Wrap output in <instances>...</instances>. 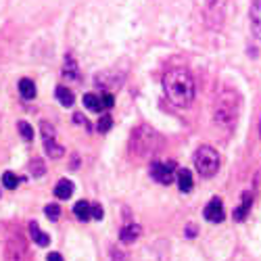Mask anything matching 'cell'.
Masks as SVG:
<instances>
[{"mask_svg": "<svg viewBox=\"0 0 261 261\" xmlns=\"http://www.w3.org/2000/svg\"><path fill=\"white\" fill-rule=\"evenodd\" d=\"M17 129H19L21 138H23L25 142H32L34 140V127L28 121H17Z\"/></svg>", "mask_w": 261, "mask_h": 261, "instance_id": "cell-18", "label": "cell"}, {"mask_svg": "<svg viewBox=\"0 0 261 261\" xmlns=\"http://www.w3.org/2000/svg\"><path fill=\"white\" fill-rule=\"evenodd\" d=\"M176 178H178V188H180L182 192H190V190H192L194 180H192V173H190L188 169H180Z\"/></svg>", "mask_w": 261, "mask_h": 261, "instance_id": "cell-15", "label": "cell"}, {"mask_svg": "<svg viewBox=\"0 0 261 261\" xmlns=\"http://www.w3.org/2000/svg\"><path fill=\"white\" fill-rule=\"evenodd\" d=\"M259 136H261V123H259Z\"/></svg>", "mask_w": 261, "mask_h": 261, "instance_id": "cell-28", "label": "cell"}, {"mask_svg": "<svg viewBox=\"0 0 261 261\" xmlns=\"http://www.w3.org/2000/svg\"><path fill=\"white\" fill-rule=\"evenodd\" d=\"M90 217L92 220H102V207L100 205H90Z\"/></svg>", "mask_w": 261, "mask_h": 261, "instance_id": "cell-25", "label": "cell"}, {"mask_svg": "<svg viewBox=\"0 0 261 261\" xmlns=\"http://www.w3.org/2000/svg\"><path fill=\"white\" fill-rule=\"evenodd\" d=\"M30 171H32V176L40 178V176H44V171H46V165L42 163L40 159H34V161L30 163Z\"/></svg>", "mask_w": 261, "mask_h": 261, "instance_id": "cell-21", "label": "cell"}, {"mask_svg": "<svg viewBox=\"0 0 261 261\" xmlns=\"http://www.w3.org/2000/svg\"><path fill=\"white\" fill-rule=\"evenodd\" d=\"M163 90L169 102H173L176 107H190V102L194 100V77L184 67L169 69L163 75Z\"/></svg>", "mask_w": 261, "mask_h": 261, "instance_id": "cell-1", "label": "cell"}, {"mask_svg": "<svg viewBox=\"0 0 261 261\" xmlns=\"http://www.w3.org/2000/svg\"><path fill=\"white\" fill-rule=\"evenodd\" d=\"M251 25L257 38H261V0H253L251 5Z\"/></svg>", "mask_w": 261, "mask_h": 261, "instance_id": "cell-10", "label": "cell"}, {"mask_svg": "<svg viewBox=\"0 0 261 261\" xmlns=\"http://www.w3.org/2000/svg\"><path fill=\"white\" fill-rule=\"evenodd\" d=\"M55 96H57V100H59L63 107H73L75 96H73V92H71L69 88H65V86H57Z\"/></svg>", "mask_w": 261, "mask_h": 261, "instance_id": "cell-14", "label": "cell"}, {"mask_svg": "<svg viewBox=\"0 0 261 261\" xmlns=\"http://www.w3.org/2000/svg\"><path fill=\"white\" fill-rule=\"evenodd\" d=\"M203 215H205V220H207V222H213V224L224 222L226 213H224V205H222V201H220V199H211V201L207 203Z\"/></svg>", "mask_w": 261, "mask_h": 261, "instance_id": "cell-7", "label": "cell"}, {"mask_svg": "<svg viewBox=\"0 0 261 261\" xmlns=\"http://www.w3.org/2000/svg\"><path fill=\"white\" fill-rule=\"evenodd\" d=\"M46 259H48V261H63V257H61L59 253H50Z\"/></svg>", "mask_w": 261, "mask_h": 261, "instance_id": "cell-27", "label": "cell"}, {"mask_svg": "<svg viewBox=\"0 0 261 261\" xmlns=\"http://www.w3.org/2000/svg\"><path fill=\"white\" fill-rule=\"evenodd\" d=\"M238 113H241V96L232 88H224L215 98V109H213L215 123L224 129H232L238 121Z\"/></svg>", "mask_w": 261, "mask_h": 261, "instance_id": "cell-2", "label": "cell"}, {"mask_svg": "<svg viewBox=\"0 0 261 261\" xmlns=\"http://www.w3.org/2000/svg\"><path fill=\"white\" fill-rule=\"evenodd\" d=\"M19 94L23 96L25 100H32V98H36V84H34L30 77L19 80Z\"/></svg>", "mask_w": 261, "mask_h": 261, "instance_id": "cell-12", "label": "cell"}, {"mask_svg": "<svg viewBox=\"0 0 261 261\" xmlns=\"http://www.w3.org/2000/svg\"><path fill=\"white\" fill-rule=\"evenodd\" d=\"M44 213H46L48 220L57 222L59 217H61V207H59V205H55V203H50V205H46V207H44Z\"/></svg>", "mask_w": 261, "mask_h": 261, "instance_id": "cell-22", "label": "cell"}, {"mask_svg": "<svg viewBox=\"0 0 261 261\" xmlns=\"http://www.w3.org/2000/svg\"><path fill=\"white\" fill-rule=\"evenodd\" d=\"M73 121H75V123H80V125H86V117H84V115H80V113H75V115H73Z\"/></svg>", "mask_w": 261, "mask_h": 261, "instance_id": "cell-26", "label": "cell"}, {"mask_svg": "<svg viewBox=\"0 0 261 261\" xmlns=\"http://www.w3.org/2000/svg\"><path fill=\"white\" fill-rule=\"evenodd\" d=\"M73 215L80 222H88L90 220V203L88 201H77L73 205Z\"/></svg>", "mask_w": 261, "mask_h": 261, "instance_id": "cell-16", "label": "cell"}, {"mask_svg": "<svg viewBox=\"0 0 261 261\" xmlns=\"http://www.w3.org/2000/svg\"><path fill=\"white\" fill-rule=\"evenodd\" d=\"M194 167L203 178H213L217 169H220V153L213 146H201L194 153Z\"/></svg>", "mask_w": 261, "mask_h": 261, "instance_id": "cell-4", "label": "cell"}, {"mask_svg": "<svg viewBox=\"0 0 261 261\" xmlns=\"http://www.w3.org/2000/svg\"><path fill=\"white\" fill-rule=\"evenodd\" d=\"M63 75L67 80H80V73H77V63L71 55L65 57V65H63Z\"/></svg>", "mask_w": 261, "mask_h": 261, "instance_id": "cell-13", "label": "cell"}, {"mask_svg": "<svg viewBox=\"0 0 261 261\" xmlns=\"http://www.w3.org/2000/svg\"><path fill=\"white\" fill-rule=\"evenodd\" d=\"M100 105H102V109H111V107L115 105V98H113V94L105 92V94L100 96Z\"/></svg>", "mask_w": 261, "mask_h": 261, "instance_id": "cell-24", "label": "cell"}, {"mask_svg": "<svg viewBox=\"0 0 261 261\" xmlns=\"http://www.w3.org/2000/svg\"><path fill=\"white\" fill-rule=\"evenodd\" d=\"M111 127H113V117H111V115H102V117L98 119V132H100V134L109 132Z\"/></svg>", "mask_w": 261, "mask_h": 261, "instance_id": "cell-23", "label": "cell"}, {"mask_svg": "<svg viewBox=\"0 0 261 261\" xmlns=\"http://www.w3.org/2000/svg\"><path fill=\"white\" fill-rule=\"evenodd\" d=\"M140 232H142V228L138 224H127V226H123L119 230V241L121 243H134L136 238L140 236Z\"/></svg>", "mask_w": 261, "mask_h": 261, "instance_id": "cell-9", "label": "cell"}, {"mask_svg": "<svg viewBox=\"0 0 261 261\" xmlns=\"http://www.w3.org/2000/svg\"><path fill=\"white\" fill-rule=\"evenodd\" d=\"M30 234H32V238H34L36 245H40V247H48V245H50V236H48L46 232H42L36 222L30 224Z\"/></svg>", "mask_w": 261, "mask_h": 261, "instance_id": "cell-11", "label": "cell"}, {"mask_svg": "<svg viewBox=\"0 0 261 261\" xmlns=\"http://www.w3.org/2000/svg\"><path fill=\"white\" fill-rule=\"evenodd\" d=\"M251 203H253V201H251V194H245L243 205L234 211V220H245L247 213H249V209H251Z\"/></svg>", "mask_w": 261, "mask_h": 261, "instance_id": "cell-19", "label": "cell"}, {"mask_svg": "<svg viewBox=\"0 0 261 261\" xmlns=\"http://www.w3.org/2000/svg\"><path fill=\"white\" fill-rule=\"evenodd\" d=\"M150 176L159 184H171L176 176V163L173 161H155L150 163Z\"/></svg>", "mask_w": 261, "mask_h": 261, "instance_id": "cell-6", "label": "cell"}, {"mask_svg": "<svg viewBox=\"0 0 261 261\" xmlns=\"http://www.w3.org/2000/svg\"><path fill=\"white\" fill-rule=\"evenodd\" d=\"M73 182L71 180H67V178H63V180H59L57 182V186H55V197L57 199H61V201H67L71 194H73Z\"/></svg>", "mask_w": 261, "mask_h": 261, "instance_id": "cell-8", "label": "cell"}, {"mask_svg": "<svg viewBox=\"0 0 261 261\" xmlns=\"http://www.w3.org/2000/svg\"><path fill=\"white\" fill-rule=\"evenodd\" d=\"M3 184H5V188L15 190V188H17V184H19V178L15 176L13 171H5V173H3Z\"/></svg>", "mask_w": 261, "mask_h": 261, "instance_id": "cell-20", "label": "cell"}, {"mask_svg": "<svg viewBox=\"0 0 261 261\" xmlns=\"http://www.w3.org/2000/svg\"><path fill=\"white\" fill-rule=\"evenodd\" d=\"M161 136L148 125H138L129 136V155L134 159H150L161 148Z\"/></svg>", "mask_w": 261, "mask_h": 261, "instance_id": "cell-3", "label": "cell"}, {"mask_svg": "<svg viewBox=\"0 0 261 261\" xmlns=\"http://www.w3.org/2000/svg\"><path fill=\"white\" fill-rule=\"evenodd\" d=\"M40 132H42V140H44V150L50 159H61L65 155V148L57 142V129L53 127V123L42 121L40 123Z\"/></svg>", "mask_w": 261, "mask_h": 261, "instance_id": "cell-5", "label": "cell"}, {"mask_svg": "<svg viewBox=\"0 0 261 261\" xmlns=\"http://www.w3.org/2000/svg\"><path fill=\"white\" fill-rule=\"evenodd\" d=\"M84 107L90 109V111H94V113H100L102 111L100 96H96V94H84Z\"/></svg>", "mask_w": 261, "mask_h": 261, "instance_id": "cell-17", "label": "cell"}]
</instances>
